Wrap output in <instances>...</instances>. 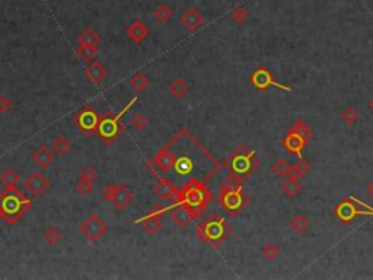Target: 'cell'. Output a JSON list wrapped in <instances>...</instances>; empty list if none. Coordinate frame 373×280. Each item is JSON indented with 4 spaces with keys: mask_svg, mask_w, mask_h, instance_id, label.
Masks as SVG:
<instances>
[{
    "mask_svg": "<svg viewBox=\"0 0 373 280\" xmlns=\"http://www.w3.org/2000/svg\"><path fill=\"white\" fill-rule=\"evenodd\" d=\"M168 146L174 153V167L165 178L169 179L172 184H175V179H181L183 184L189 179L206 181L212 178L220 167L219 162L186 128H181L168 142Z\"/></svg>",
    "mask_w": 373,
    "mask_h": 280,
    "instance_id": "1",
    "label": "cell"
},
{
    "mask_svg": "<svg viewBox=\"0 0 373 280\" xmlns=\"http://www.w3.org/2000/svg\"><path fill=\"white\" fill-rule=\"evenodd\" d=\"M210 200H212V193L206 187L204 181L189 179L180 187V193L172 204H184L198 219L206 212Z\"/></svg>",
    "mask_w": 373,
    "mask_h": 280,
    "instance_id": "2",
    "label": "cell"
},
{
    "mask_svg": "<svg viewBox=\"0 0 373 280\" xmlns=\"http://www.w3.org/2000/svg\"><path fill=\"white\" fill-rule=\"evenodd\" d=\"M31 207L32 202L16 187H4L0 193V216L7 225H15Z\"/></svg>",
    "mask_w": 373,
    "mask_h": 280,
    "instance_id": "3",
    "label": "cell"
},
{
    "mask_svg": "<svg viewBox=\"0 0 373 280\" xmlns=\"http://www.w3.org/2000/svg\"><path fill=\"white\" fill-rule=\"evenodd\" d=\"M137 101H139V100L134 97V98H132L130 101L124 105V108H123L118 114H111V112H108V114L101 117L99 126H98V130H96V134L99 136V139H101L102 142H105L107 145L114 143V142L124 133L126 127H124V124L121 123V118L126 115V112H127Z\"/></svg>",
    "mask_w": 373,
    "mask_h": 280,
    "instance_id": "4",
    "label": "cell"
},
{
    "mask_svg": "<svg viewBox=\"0 0 373 280\" xmlns=\"http://www.w3.org/2000/svg\"><path fill=\"white\" fill-rule=\"evenodd\" d=\"M228 232H229V228L226 226V222L222 216L219 215H210L204 222H201L197 229H195V233L198 236V239L210 247H219L228 236Z\"/></svg>",
    "mask_w": 373,
    "mask_h": 280,
    "instance_id": "5",
    "label": "cell"
},
{
    "mask_svg": "<svg viewBox=\"0 0 373 280\" xmlns=\"http://www.w3.org/2000/svg\"><path fill=\"white\" fill-rule=\"evenodd\" d=\"M219 204L229 213V215H238L243 204L245 197L242 194L239 178L232 177L226 179L220 185V194H219Z\"/></svg>",
    "mask_w": 373,
    "mask_h": 280,
    "instance_id": "6",
    "label": "cell"
},
{
    "mask_svg": "<svg viewBox=\"0 0 373 280\" xmlns=\"http://www.w3.org/2000/svg\"><path fill=\"white\" fill-rule=\"evenodd\" d=\"M258 167V162L254 158V153L248 152L246 149L239 148L235 153L231 155V158L226 161V168L231 171V174L236 178H243L248 174H251Z\"/></svg>",
    "mask_w": 373,
    "mask_h": 280,
    "instance_id": "7",
    "label": "cell"
},
{
    "mask_svg": "<svg viewBox=\"0 0 373 280\" xmlns=\"http://www.w3.org/2000/svg\"><path fill=\"white\" fill-rule=\"evenodd\" d=\"M104 199L108 203H111L115 209L118 210H126L130 203L133 202V193L132 190L123 184V182H117V184H108L107 187L102 191Z\"/></svg>",
    "mask_w": 373,
    "mask_h": 280,
    "instance_id": "8",
    "label": "cell"
},
{
    "mask_svg": "<svg viewBox=\"0 0 373 280\" xmlns=\"http://www.w3.org/2000/svg\"><path fill=\"white\" fill-rule=\"evenodd\" d=\"M80 233L91 242H98L108 232L107 221L96 212H92L79 226Z\"/></svg>",
    "mask_w": 373,
    "mask_h": 280,
    "instance_id": "9",
    "label": "cell"
},
{
    "mask_svg": "<svg viewBox=\"0 0 373 280\" xmlns=\"http://www.w3.org/2000/svg\"><path fill=\"white\" fill-rule=\"evenodd\" d=\"M99 120H101V117L96 112V110L91 105H85L82 110H79L75 114L73 126L79 128L85 136H92V134H96Z\"/></svg>",
    "mask_w": 373,
    "mask_h": 280,
    "instance_id": "10",
    "label": "cell"
},
{
    "mask_svg": "<svg viewBox=\"0 0 373 280\" xmlns=\"http://www.w3.org/2000/svg\"><path fill=\"white\" fill-rule=\"evenodd\" d=\"M166 212H169L168 207H162L160 204H155L147 212V215H144L143 218L137 219L136 224H140L141 228L146 230L150 236H155L163 228V215Z\"/></svg>",
    "mask_w": 373,
    "mask_h": 280,
    "instance_id": "11",
    "label": "cell"
},
{
    "mask_svg": "<svg viewBox=\"0 0 373 280\" xmlns=\"http://www.w3.org/2000/svg\"><path fill=\"white\" fill-rule=\"evenodd\" d=\"M24 190L28 191L31 196L34 197H41L44 196L48 188H50V179L47 178L43 172H32L29 177L25 178V181L22 182Z\"/></svg>",
    "mask_w": 373,
    "mask_h": 280,
    "instance_id": "12",
    "label": "cell"
},
{
    "mask_svg": "<svg viewBox=\"0 0 373 280\" xmlns=\"http://www.w3.org/2000/svg\"><path fill=\"white\" fill-rule=\"evenodd\" d=\"M168 209L171 212V219L181 229H186L194 221H197V218L194 216V213L186 206H184V204H171Z\"/></svg>",
    "mask_w": 373,
    "mask_h": 280,
    "instance_id": "13",
    "label": "cell"
},
{
    "mask_svg": "<svg viewBox=\"0 0 373 280\" xmlns=\"http://www.w3.org/2000/svg\"><path fill=\"white\" fill-rule=\"evenodd\" d=\"M153 191H155V194H156L159 199H162V200H171V202H174L175 197H177L178 193H180V188H178L175 184H172L168 178H165V177H158V182L155 184Z\"/></svg>",
    "mask_w": 373,
    "mask_h": 280,
    "instance_id": "14",
    "label": "cell"
},
{
    "mask_svg": "<svg viewBox=\"0 0 373 280\" xmlns=\"http://www.w3.org/2000/svg\"><path fill=\"white\" fill-rule=\"evenodd\" d=\"M83 76L86 77L92 85H99L105 80V77L108 76L107 67L99 61V60H93L89 63V66L86 67Z\"/></svg>",
    "mask_w": 373,
    "mask_h": 280,
    "instance_id": "15",
    "label": "cell"
},
{
    "mask_svg": "<svg viewBox=\"0 0 373 280\" xmlns=\"http://www.w3.org/2000/svg\"><path fill=\"white\" fill-rule=\"evenodd\" d=\"M54 153L55 152H53V149H50L47 145H41L40 148H37V149L34 151L31 159H32V162H34L38 168L47 169L50 165H53L54 159H55Z\"/></svg>",
    "mask_w": 373,
    "mask_h": 280,
    "instance_id": "16",
    "label": "cell"
},
{
    "mask_svg": "<svg viewBox=\"0 0 373 280\" xmlns=\"http://www.w3.org/2000/svg\"><path fill=\"white\" fill-rule=\"evenodd\" d=\"M203 22H204V19H203L201 13L194 7L186 9V12L180 16V24L184 26L188 32H195L200 26L203 25Z\"/></svg>",
    "mask_w": 373,
    "mask_h": 280,
    "instance_id": "17",
    "label": "cell"
},
{
    "mask_svg": "<svg viewBox=\"0 0 373 280\" xmlns=\"http://www.w3.org/2000/svg\"><path fill=\"white\" fill-rule=\"evenodd\" d=\"M147 34H149L147 26L144 25L141 21H139V19L134 21L133 24H130V25L126 28V35L133 41L134 44H141L146 40Z\"/></svg>",
    "mask_w": 373,
    "mask_h": 280,
    "instance_id": "18",
    "label": "cell"
},
{
    "mask_svg": "<svg viewBox=\"0 0 373 280\" xmlns=\"http://www.w3.org/2000/svg\"><path fill=\"white\" fill-rule=\"evenodd\" d=\"M251 82H252V85H254L257 89H261V91H264V89H267L270 85H273L271 75H270L267 70H263V69L254 72V75L251 76Z\"/></svg>",
    "mask_w": 373,
    "mask_h": 280,
    "instance_id": "19",
    "label": "cell"
},
{
    "mask_svg": "<svg viewBox=\"0 0 373 280\" xmlns=\"http://www.w3.org/2000/svg\"><path fill=\"white\" fill-rule=\"evenodd\" d=\"M78 44H86V46L98 47L101 44V37L92 28H85L78 37Z\"/></svg>",
    "mask_w": 373,
    "mask_h": 280,
    "instance_id": "20",
    "label": "cell"
},
{
    "mask_svg": "<svg viewBox=\"0 0 373 280\" xmlns=\"http://www.w3.org/2000/svg\"><path fill=\"white\" fill-rule=\"evenodd\" d=\"M308 142L300 136V134H297L296 131H290V134L287 136V139L284 140V146L290 151V152L294 153H299L303 148H305V145H306Z\"/></svg>",
    "mask_w": 373,
    "mask_h": 280,
    "instance_id": "21",
    "label": "cell"
},
{
    "mask_svg": "<svg viewBox=\"0 0 373 280\" xmlns=\"http://www.w3.org/2000/svg\"><path fill=\"white\" fill-rule=\"evenodd\" d=\"M168 89H169L171 95H172L175 100L184 98L186 94H188V85L186 83V80H184V79H181V77L174 79V80L169 83Z\"/></svg>",
    "mask_w": 373,
    "mask_h": 280,
    "instance_id": "22",
    "label": "cell"
},
{
    "mask_svg": "<svg viewBox=\"0 0 373 280\" xmlns=\"http://www.w3.org/2000/svg\"><path fill=\"white\" fill-rule=\"evenodd\" d=\"M271 169H273V172H274L277 177H287V178H290L292 174H293V165H292L290 162L284 161V159L276 161V162L271 165Z\"/></svg>",
    "mask_w": 373,
    "mask_h": 280,
    "instance_id": "23",
    "label": "cell"
},
{
    "mask_svg": "<svg viewBox=\"0 0 373 280\" xmlns=\"http://www.w3.org/2000/svg\"><path fill=\"white\" fill-rule=\"evenodd\" d=\"M76 54L79 56L82 61L91 63V61H93L95 57L98 56V47H95V46H86V44H78V47H76Z\"/></svg>",
    "mask_w": 373,
    "mask_h": 280,
    "instance_id": "24",
    "label": "cell"
},
{
    "mask_svg": "<svg viewBox=\"0 0 373 280\" xmlns=\"http://www.w3.org/2000/svg\"><path fill=\"white\" fill-rule=\"evenodd\" d=\"M281 191L289 197V199H294L300 191H302V184L299 182V178L296 177H290L283 185H281Z\"/></svg>",
    "mask_w": 373,
    "mask_h": 280,
    "instance_id": "25",
    "label": "cell"
},
{
    "mask_svg": "<svg viewBox=\"0 0 373 280\" xmlns=\"http://www.w3.org/2000/svg\"><path fill=\"white\" fill-rule=\"evenodd\" d=\"M53 151L58 156H66L67 153L72 151V143L64 134H61V136H58L57 139L53 140Z\"/></svg>",
    "mask_w": 373,
    "mask_h": 280,
    "instance_id": "26",
    "label": "cell"
},
{
    "mask_svg": "<svg viewBox=\"0 0 373 280\" xmlns=\"http://www.w3.org/2000/svg\"><path fill=\"white\" fill-rule=\"evenodd\" d=\"M19 181H21V175H19L15 169H12V168L6 169V171L0 175V182H1L6 188L16 187Z\"/></svg>",
    "mask_w": 373,
    "mask_h": 280,
    "instance_id": "27",
    "label": "cell"
},
{
    "mask_svg": "<svg viewBox=\"0 0 373 280\" xmlns=\"http://www.w3.org/2000/svg\"><path fill=\"white\" fill-rule=\"evenodd\" d=\"M309 226H311V224H309L308 218L303 215H296L290 221V228L297 233H306L309 230Z\"/></svg>",
    "mask_w": 373,
    "mask_h": 280,
    "instance_id": "28",
    "label": "cell"
},
{
    "mask_svg": "<svg viewBox=\"0 0 373 280\" xmlns=\"http://www.w3.org/2000/svg\"><path fill=\"white\" fill-rule=\"evenodd\" d=\"M61 239H63V232L58 228L50 226V228L44 230V241L48 245H57V244L61 242Z\"/></svg>",
    "mask_w": 373,
    "mask_h": 280,
    "instance_id": "29",
    "label": "cell"
},
{
    "mask_svg": "<svg viewBox=\"0 0 373 280\" xmlns=\"http://www.w3.org/2000/svg\"><path fill=\"white\" fill-rule=\"evenodd\" d=\"M130 86L136 92H143L149 86V77L146 76L144 73H136L130 79Z\"/></svg>",
    "mask_w": 373,
    "mask_h": 280,
    "instance_id": "30",
    "label": "cell"
},
{
    "mask_svg": "<svg viewBox=\"0 0 373 280\" xmlns=\"http://www.w3.org/2000/svg\"><path fill=\"white\" fill-rule=\"evenodd\" d=\"M147 126H149V121H147L146 115H143L141 112L134 114L133 117H132V120H130V127L136 130V131H141V130H144Z\"/></svg>",
    "mask_w": 373,
    "mask_h": 280,
    "instance_id": "31",
    "label": "cell"
},
{
    "mask_svg": "<svg viewBox=\"0 0 373 280\" xmlns=\"http://www.w3.org/2000/svg\"><path fill=\"white\" fill-rule=\"evenodd\" d=\"M229 18L236 24V25H242L248 18H249V12L245 9V7H236V9H233L232 12H231V15H229Z\"/></svg>",
    "mask_w": 373,
    "mask_h": 280,
    "instance_id": "32",
    "label": "cell"
},
{
    "mask_svg": "<svg viewBox=\"0 0 373 280\" xmlns=\"http://www.w3.org/2000/svg\"><path fill=\"white\" fill-rule=\"evenodd\" d=\"M341 120L346 123L347 126H353L359 120V112L354 107H347L346 110L341 112Z\"/></svg>",
    "mask_w": 373,
    "mask_h": 280,
    "instance_id": "33",
    "label": "cell"
},
{
    "mask_svg": "<svg viewBox=\"0 0 373 280\" xmlns=\"http://www.w3.org/2000/svg\"><path fill=\"white\" fill-rule=\"evenodd\" d=\"M93 184H95L93 181H89V179L80 178L79 177V181L76 182V191L82 196H88V194H91L93 191V187H95Z\"/></svg>",
    "mask_w": 373,
    "mask_h": 280,
    "instance_id": "34",
    "label": "cell"
},
{
    "mask_svg": "<svg viewBox=\"0 0 373 280\" xmlns=\"http://www.w3.org/2000/svg\"><path fill=\"white\" fill-rule=\"evenodd\" d=\"M155 18L160 21V22H168L171 18H172V15H174V10L171 9V7H168L166 4H160L159 7L155 10Z\"/></svg>",
    "mask_w": 373,
    "mask_h": 280,
    "instance_id": "35",
    "label": "cell"
},
{
    "mask_svg": "<svg viewBox=\"0 0 373 280\" xmlns=\"http://www.w3.org/2000/svg\"><path fill=\"white\" fill-rule=\"evenodd\" d=\"M309 168H311L309 162L305 161V159H300L297 164H294L293 165V174H292V177H296V178L303 177V175L309 171Z\"/></svg>",
    "mask_w": 373,
    "mask_h": 280,
    "instance_id": "36",
    "label": "cell"
},
{
    "mask_svg": "<svg viewBox=\"0 0 373 280\" xmlns=\"http://www.w3.org/2000/svg\"><path fill=\"white\" fill-rule=\"evenodd\" d=\"M293 131H296L297 134H300L306 142H309L311 139H312V131L308 128V126L306 124H303L302 121H297L296 124H294V127L292 128Z\"/></svg>",
    "mask_w": 373,
    "mask_h": 280,
    "instance_id": "37",
    "label": "cell"
},
{
    "mask_svg": "<svg viewBox=\"0 0 373 280\" xmlns=\"http://www.w3.org/2000/svg\"><path fill=\"white\" fill-rule=\"evenodd\" d=\"M263 255H264L266 260L273 261V260H276V258L280 255V250H279V247L274 245V244H267L266 247L263 248Z\"/></svg>",
    "mask_w": 373,
    "mask_h": 280,
    "instance_id": "38",
    "label": "cell"
},
{
    "mask_svg": "<svg viewBox=\"0 0 373 280\" xmlns=\"http://www.w3.org/2000/svg\"><path fill=\"white\" fill-rule=\"evenodd\" d=\"M12 108H13V101L6 95H0V114H6Z\"/></svg>",
    "mask_w": 373,
    "mask_h": 280,
    "instance_id": "39",
    "label": "cell"
},
{
    "mask_svg": "<svg viewBox=\"0 0 373 280\" xmlns=\"http://www.w3.org/2000/svg\"><path fill=\"white\" fill-rule=\"evenodd\" d=\"M98 172H96V169L95 168H85V169H82L80 171V178H86L89 179V181H96L98 179Z\"/></svg>",
    "mask_w": 373,
    "mask_h": 280,
    "instance_id": "40",
    "label": "cell"
},
{
    "mask_svg": "<svg viewBox=\"0 0 373 280\" xmlns=\"http://www.w3.org/2000/svg\"><path fill=\"white\" fill-rule=\"evenodd\" d=\"M366 190H368V194H369V197H371V199H373V181H371V182L368 184V188H366Z\"/></svg>",
    "mask_w": 373,
    "mask_h": 280,
    "instance_id": "41",
    "label": "cell"
},
{
    "mask_svg": "<svg viewBox=\"0 0 373 280\" xmlns=\"http://www.w3.org/2000/svg\"><path fill=\"white\" fill-rule=\"evenodd\" d=\"M369 107H371V110H372V111H373V98H372V100H371V102H369Z\"/></svg>",
    "mask_w": 373,
    "mask_h": 280,
    "instance_id": "42",
    "label": "cell"
},
{
    "mask_svg": "<svg viewBox=\"0 0 373 280\" xmlns=\"http://www.w3.org/2000/svg\"><path fill=\"white\" fill-rule=\"evenodd\" d=\"M0 219H1V216H0Z\"/></svg>",
    "mask_w": 373,
    "mask_h": 280,
    "instance_id": "43",
    "label": "cell"
}]
</instances>
